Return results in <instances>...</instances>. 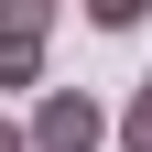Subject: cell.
<instances>
[{
    "label": "cell",
    "mask_w": 152,
    "mask_h": 152,
    "mask_svg": "<svg viewBox=\"0 0 152 152\" xmlns=\"http://www.w3.org/2000/svg\"><path fill=\"white\" fill-rule=\"evenodd\" d=\"M33 152H109V130H120V109H98L87 87H44V109H33Z\"/></svg>",
    "instance_id": "cell-1"
},
{
    "label": "cell",
    "mask_w": 152,
    "mask_h": 152,
    "mask_svg": "<svg viewBox=\"0 0 152 152\" xmlns=\"http://www.w3.org/2000/svg\"><path fill=\"white\" fill-rule=\"evenodd\" d=\"M0 87H44V22H0Z\"/></svg>",
    "instance_id": "cell-2"
},
{
    "label": "cell",
    "mask_w": 152,
    "mask_h": 152,
    "mask_svg": "<svg viewBox=\"0 0 152 152\" xmlns=\"http://www.w3.org/2000/svg\"><path fill=\"white\" fill-rule=\"evenodd\" d=\"M120 152H152V76L130 87V109H120Z\"/></svg>",
    "instance_id": "cell-3"
},
{
    "label": "cell",
    "mask_w": 152,
    "mask_h": 152,
    "mask_svg": "<svg viewBox=\"0 0 152 152\" xmlns=\"http://www.w3.org/2000/svg\"><path fill=\"white\" fill-rule=\"evenodd\" d=\"M87 22H98V33H141V22H152V0H87Z\"/></svg>",
    "instance_id": "cell-4"
},
{
    "label": "cell",
    "mask_w": 152,
    "mask_h": 152,
    "mask_svg": "<svg viewBox=\"0 0 152 152\" xmlns=\"http://www.w3.org/2000/svg\"><path fill=\"white\" fill-rule=\"evenodd\" d=\"M54 11L65 0H0V22H44V33H54Z\"/></svg>",
    "instance_id": "cell-5"
},
{
    "label": "cell",
    "mask_w": 152,
    "mask_h": 152,
    "mask_svg": "<svg viewBox=\"0 0 152 152\" xmlns=\"http://www.w3.org/2000/svg\"><path fill=\"white\" fill-rule=\"evenodd\" d=\"M0 152H33V130H22V120H0Z\"/></svg>",
    "instance_id": "cell-6"
}]
</instances>
